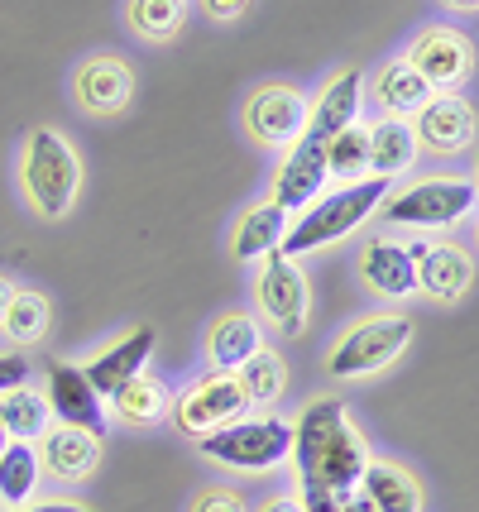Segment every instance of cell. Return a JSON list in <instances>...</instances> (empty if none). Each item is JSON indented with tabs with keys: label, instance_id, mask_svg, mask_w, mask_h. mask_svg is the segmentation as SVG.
Masks as SVG:
<instances>
[{
	"label": "cell",
	"instance_id": "obj_37",
	"mask_svg": "<svg viewBox=\"0 0 479 512\" xmlns=\"http://www.w3.org/2000/svg\"><path fill=\"white\" fill-rule=\"evenodd\" d=\"M264 512H302V503H297V498H274Z\"/></svg>",
	"mask_w": 479,
	"mask_h": 512
},
{
	"label": "cell",
	"instance_id": "obj_20",
	"mask_svg": "<svg viewBox=\"0 0 479 512\" xmlns=\"http://www.w3.org/2000/svg\"><path fill=\"white\" fill-rule=\"evenodd\" d=\"M39 460H44L58 479H87V474L96 469V460H101V446H96V436H87V431H72V426H63V431L44 436Z\"/></svg>",
	"mask_w": 479,
	"mask_h": 512
},
{
	"label": "cell",
	"instance_id": "obj_33",
	"mask_svg": "<svg viewBox=\"0 0 479 512\" xmlns=\"http://www.w3.org/2000/svg\"><path fill=\"white\" fill-rule=\"evenodd\" d=\"M192 512H245V503H240V493H230V489H211L197 498V508Z\"/></svg>",
	"mask_w": 479,
	"mask_h": 512
},
{
	"label": "cell",
	"instance_id": "obj_35",
	"mask_svg": "<svg viewBox=\"0 0 479 512\" xmlns=\"http://www.w3.org/2000/svg\"><path fill=\"white\" fill-rule=\"evenodd\" d=\"M202 5L211 10V15H240V10H245L250 0H202Z\"/></svg>",
	"mask_w": 479,
	"mask_h": 512
},
{
	"label": "cell",
	"instance_id": "obj_3",
	"mask_svg": "<svg viewBox=\"0 0 479 512\" xmlns=\"http://www.w3.org/2000/svg\"><path fill=\"white\" fill-rule=\"evenodd\" d=\"M197 450L235 469H274L293 455V426L278 417H250V422H226L216 431L197 436Z\"/></svg>",
	"mask_w": 479,
	"mask_h": 512
},
{
	"label": "cell",
	"instance_id": "obj_18",
	"mask_svg": "<svg viewBox=\"0 0 479 512\" xmlns=\"http://www.w3.org/2000/svg\"><path fill=\"white\" fill-rule=\"evenodd\" d=\"M130 91H135L130 72L120 63H111V58H96V63H87L77 72V96H82V106L96 115L120 111V106L130 101Z\"/></svg>",
	"mask_w": 479,
	"mask_h": 512
},
{
	"label": "cell",
	"instance_id": "obj_34",
	"mask_svg": "<svg viewBox=\"0 0 479 512\" xmlns=\"http://www.w3.org/2000/svg\"><path fill=\"white\" fill-rule=\"evenodd\" d=\"M24 379H29V359L0 355V393H10V388H24Z\"/></svg>",
	"mask_w": 479,
	"mask_h": 512
},
{
	"label": "cell",
	"instance_id": "obj_5",
	"mask_svg": "<svg viewBox=\"0 0 479 512\" xmlns=\"http://www.w3.org/2000/svg\"><path fill=\"white\" fill-rule=\"evenodd\" d=\"M408 340H412V321H403V316H369L336 345L326 369L336 379H360V374H374V369L393 364L408 350Z\"/></svg>",
	"mask_w": 479,
	"mask_h": 512
},
{
	"label": "cell",
	"instance_id": "obj_1",
	"mask_svg": "<svg viewBox=\"0 0 479 512\" xmlns=\"http://www.w3.org/2000/svg\"><path fill=\"white\" fill-rule=\"evenodd\" d=\"M293 460L302 469V484H326L336 493H355L365 479V446L345 422L341 398L312 402L293 426Z\"/></svg>",
	"mask_w": 479,
	"mask_h": 512
},
{
	"label": "cell",
	"instance_id": "obj_30",
	"mask_svg": "<svg viewBox=\"0 0 479 512\" xmlns=\"http://www.w3.org/2000/svg\"><path fill=\"white\" fill-rule=\"evenodd\" d=\"M5 335L15 340V345H29V340H39L48 331V302L39 292H15V302H10V312H5Z\"/></svg>",
	"mask_w": 479,
	"mask_h": 512
},
{
	"label": "cell",
	"instance_id": "obj_29",
	"mask_svg": "<svg viewBox=\"0 0 479 512\" xmlns=\"http://www.w3.org/2000/svg\"><path fill=\"white\" fill-rule=\"evenodd\" d=\"M235 383L245 388V398L250 402H274L283 393V359L274 350H259L254 359H245L240 369H235Z\"/></svg>",
	"mask_w": 479,
	"mask_h": 512
},
{
	"label": "cell",
	"instance_id": "obj_13",
	"mask_svg": "<svg viewBox=\"0 0 479 512\" xmlns=\"http://www.w3.org/2000/svg\"><path fill=\"white\" fill-rule=\"evenodd\" d=\"M250 130L264 144H297L307 130V101L288 87H264L250 101Z\"/></svg>",
	"mask_w": 479,
	"mask_h": 512
},
{
	"label": "cell",
	"instance_id": "obj_2",
	"mask_svg": "<svg viewBox=\"0 0 479 512\" xmlns=\"http://www.w3.org/2000/svg\"><path fill=\"white\" fill-rule=\"evenodd\" d=\"M384 197H388V178H360V182H350V187H341V192H326V197H317L302 211V221L288 225L278 254H283V259H297V254H307V249H321V245H331V240H341V235H350L355 225L365 221L374 206H384Z\"/></svg>",
	"mask_w": 479,
	"mask_h": 512
},
{
	"label": "cell",
	"instance_id": "obj_36",
	"mask_svg": "<svg viewBox=\"0 0 479 512\" xmlns=\"http://www.w3.org/2000/svg\"><path fill=\"white\" fill-rule=\"evenodd\" d=\"M10 302H15V288H10V278H0V321L10 312Z\"/></svg>",
	"mask_w": 479,
	"mask_h": 512
},
{
	"label": "cell",
	"instance_id": "obj_25",
	"mask_svg": "<svg viewBox=\"0 0 479 512\" xmlns=\"http://www.w3.org/2000/svg\"><path fill=\"white\" fill-rule=\"evenodd\" d=\"M264 350V340H259V326H254L250 316H226L216 331H211V359L221 364V369H240L245 359H254Z\"/></svg>",
	"mask_w": 479,
	"mask_h": 512
},
{
	"label": "cell",
	"instance_id": "obj_22",
	"mask_svg": "<svg viewBox=\"0 0 479 512\" xmlns=\"http://www.w3.org/2000/svg\"><path fill=\"white\" fill-rule=\"evenodd\" d=\"M106 402H111V412L120 417V422L149 426V422H159L163 412H168V388H163L154 374H135L125 388H115Z\"/></svg>",
	"mask_w": 479,
	"mask_h": 512
},
{
	"label": "cell",
	"instance_id": "obj_27",
	"mask_svg": "<svg viewBox=\"0 0 479 512\" xmlns=\"http://www.w3.org/2000/svg\"><path fill=\"white\" fill-rule=\"evenodd\" d=\"M379 101H384L393 115H408V111H422V106L432 101V87L417 77L412 63H393V67H384V77H379Z\"/></svg>",
	"mask_w": 479,
	"mask_h": 512
},
{
	"label": "cell",
	"instance_id": "obj_28",
	"mask_svg": "<svg viewBox=\"0 0 479 512\" xmlns=\"http://www.w3.org/2000/svg\"><path fill=\"white\" fill-rule=\"evenodd\" d=\"M326 173H336L345 182H360L369 173V130L345 125L331 144H326Z\"/></svg>",
	"mask_w": 479,
	"mask_h": 512
},
{
	"label": "cell",
	"instance_id": "obj_40",
	"mask_svg": "<svg viewBox=\"0 0 479 512\" xmlns=\"http://www.w3.org/2000/svg\"><path fill=\"white\" fill-rule=\"evenodd\" d=\"M5 446H10V436H5V426H0V455H5Z\"/></svg>",
	"mask_w": 479,
	"mask_h": 512
},
{
	"label": "cell",
	"instance_id": "obj_14",
	"mask_svg": "<svg viewBox=\"0 0 479 512\" xmlns=\"http://www.w3.org/2000/svg\"><path fill=\"white\" fill-rule=\"evenodd\" d=\"M154 340H159L154 326H139L135 335H125V340L111 345L101 359H92L87 379H92L96 393H101V398H111L115 388H125L135 374H144V364H149V355H154Z\"/></svg>",
	"mask_w": 479,
	"mask_h": 512
},
{
	"label": "cell",
	"instance_id": "obj_26",
	"mask_svg": "<svg viewBox=\"0 0 479 512\" xmlns=\"http://www.w3.org/2000/svg\"><path fill=\"white\" fill-rule=\"evenodd\" d=\"M44 422H48V402L34 398L29 388H10L0 393V426L10 441H29V436H44Z\"/></svg>",
	"mask_w": 479,
	"mask_h": 512
},
{
	"label": "cell",
	"instance_id": "obj_9",
	"mask_svg": "<svg viewBox=\"0 0 479 512\" xmlns=\"http://www.w3.org/2000/svg\"><path fill=\"white\" fill-rule=\"evenodd\" d=\"M408 63L417 67V77H422L432 91L436 87L451 91V87H460V82L470 77V67H475V48H470V39L456 34V29H427V34H417Z\"/></svg>",
	"mask_w": 479,
	"mask_h": 512
},
{
	"label": "cell",
	"instance_id": "obj_4",
	"mask_svg": "<svg viewBox=\"0 0 479 512\" xmlns=\"http://www.w3.org/2000/svg\"><path fill=\"white\" fill-rule=\"evenodd\" d=\"M77 182H82V168H77V154L68 149V139L53 130H34L29 144H24V187L34 206L44 216H63L77 197Z\"/></svg>",
	"mask_w": 479,
	"mask_h": 512
},
{
	"label": "cell",
	"instance_id": "obj_21",
	"mask_svg": "<svg viewBox=\"0 0 479 512\" xmlns=\"http://www.w3.org/2000/svg\"><path fill=\"white\" fill-rule=\"evenodd\" d=\"M283 235H288V211L283 206H254L250 216L240 221V230H235V259H269V254H278V245H283Z\"/></svg>",
	"mask_w": 479,
	"mask_h": 512
},
{
	"label": "cell",
	"instance_id": "obj_31",
	"mask_svg": "<svg viewBox=\"0 0 479 512\" xmlns=\"http://www.w3.org/2000/svg\"><path fill=\"white\" fill-rule=\"evenodd\" d=\"M130 20H135L149 39H168V34H178V24H183V0H135V5H130Z\"/></svg>",
	"mask_w": 479,
	"mask_h": 512
},
{
	"label": "cell",
	"instance_id": "obj_15",
	"mask_svg": "<svg viewBox=\"0 0 479 512\" xmlns=\"http://www.w3.org/2000/svg\"><path fill=\"white\" fill-rule=\"evenodd\" d=\"M355 115H360V72H341L331 87L321 91L317 106L307 111V130H302V139L331 144L345 125H355Z\"/></svg>",
	"mask_w": 479,
	"mask_h": 512
},
{
	"label": "cell",
	"instance_id": "obj_7",
	"mask_svg": "<svg viewBox=\"0 0 479 512\" xmlns=\"http://www.w3.org/2000/svg\"><path fill=\"white\" fill-rule=\"evenodd\" d=\"M44 402H48V412L63 426H72V431H87V436L106 431V398L96 393L87 369H77V364H53L48 369Z\"/></svg>",
	"mask_w": 479,
	"mask_h": 512
},
{
	"label": "cell",
	"instance_id": "obj_6",
	"mask_svg": "<svg viewBox=\"0 0 479 512\" xmlns=\"http://www.w3.org/2000/svg\"><path fill=\"white\" fill-rule=\"evenodd\" d=\"M475 187L456 178H441V182H417L398 197H384V221L393 225H456L460 216H470L475 206Z\"/></svg>",
	"mask_w": 479,
	"mask_h": 512
},
{
	"label": "cell",
	"instance_id": "obj_32",
	"mask_svg": "<svg viewBox=\"0 0 479 512\" xmlns=\"http://www.w3.org/2000/svg\"><path fill=\"white\" fill-rule=\"evenodd\" d=\"M345 498L350 493H336V489H326V484H302V512H345Z\"/></svg>",
	"mask_w": 479,
	"mask_h": 512
},
{
	"label": "cell",
	"instance_id": "obj_39",
	"mask_svg": "<svg viewBox=\"0 0 479 512\" xmlns=\"http://www.w3.org/2000/svg\"><path fill=\"white\" fill-rule=\"evenodd\" d=\"M446 5H460V10H470V5H479V0H446Z\"/></svg>",
	"mask_w": 479,
	"mask_h": 512
},
{
	"label": "cell",
	"instance_id": "obj_24",
	"mask_svg": "<svg viewBox=\"0 0 479 512\" xmlns=\"http://www.w3.org/2000/svg\"><path fill=\"white\" fill-rule=\"evenodd\" d=\"M34 489H39V450L29 441H10L0 455V498L10 508H20L34 498Z\"/></svg>",
	"mask_w": 479,
	"mask_h": 512
},
{
	"label": "cell",
	"instance_id": "obj_12",
	"mask_svg": "<svg viewBox=\"0 0 479 512\" xmlns=\"http://www.w3.org/2000/svg\"><path fill=\"white\" fill-rule=\"evenodd\" d=\"M326 187V144H312V139H297L283 173H278V187H274V206L293 211V206H312Z\"/></svg>",
	"mask_w": 479,
	"mask_h": 512
},
{
	"label": "cell",
	"instance_id": "obj_16",
	"mask_svg": "<svg viewBox=\"0 0 479 512\" xmlns=\"http://www.w3.org/2000/svg\"><path fill=\"white\" fill-rule=\"evenodd\" d=\"M408 254L417 259V288H427L436 302H456L465 283H470V264L465 254L451 245H408Z\"/></svg>",
	"mask_w": 479,
	"mask_h": 512
},
{
	"label": "cell",
	"instance_id": "obj_17",
	"mask_svg": "<svg viewBox=\"0 0 479 512\" xmlns=\"http://www.w3.org/2000/svg\"><path fill=\"white\" fill-rule=\"evenodd\" d=\"M365 283L384 297H408L417 292V259L408 254V245H393V240H369L365 245Z\"/></svg>",
	"mask_w": 479,
	"mask_h": 512
},
{
	"label": "cell",
	"instance_id": "obj_23",
	"mask_svg": "<svg viewBox=\"0 0 479 512\" xmlns=\"http://www.w3.org/2000/svg\"><path fill=\"white\" fill-rule=\"evenodd\" d=\"M360 493L369 498L374 512H417L422 508V493L403 469L393 465H365V479H360Z\"/></svg>",
	"mask_w": 479,
	"mask_h": 512
},
{
	"label": "cell",
	"instance_id": "obj_10",
	"mask_svg": "<svg viewBox=\"0 0 479 512\" xmlns=\"http://www.w3.org/2000/svg\"><path fill=\"white\" fill-rule=\"evenodd\" d=\"M259 307L274 316L288 335L302 331V321H307V278L297 273L293 259H283V254H269V259H264V273H259Z\"/></svg>",
	"mask_w": 479,
	"mask_h": 512
},
{
	"label": "cell",
	"instance_id": "obj_19",
	"mask_svg": "<svg viewBox=\"0 0 479 512\" xmlns=\"http://www.w3.org/2000/svg\"><path fill=\"white\" fill-rule=\"evenodd\" d=\"M417 154V134L408 120H379L369 130V178H398Z\"/></svg>",
	"mask_w": 479,
	"mask_h": 512
},
{
	"label": "cell",
	"instance_id": "obj_8",
	"mask_svg": "<svg viewBox=\"0 0 479 512\" xmlns=\"http://www.w3.org/2000/svg\"><path fill=\"white\" fill-rule=\"evenodd\" d=\"M245 407H250V398H245V388L235 383V374H206V379H197L183 398H178V426L192 431V436H206V431H216V426L240 422Z\"/></svg>",
	"mask_w": 479,
	"mask_h": 512
},
{
	"label": "cell",
	"instance_id": "obj_11",
	"mask_svg": "<svg viewBox=\"0 0 479 512\" xmlns=\"http://www.w3.org/2000/svg\"><path fill=\"white\" fill-rule=\"evenodd\" d=\"M417 144H427L436 154H456L475 139V111L460 101V96H432L422 111H417Z\"/></svg>",
	"mask_w": 479,
	"mask_h": 512
},
{
	"label": "cell",
	"instance_id": "obj_38",
	"mask_svg": "<svg viewBox=\"0 0 479 512\" xmlns=\"http://www.w3.org/2000/svg\"><path fill=\"white\" fill-rule=\"evenodd\" d=\"M29 512H87V508H77V503H39V508H29Z\"/></svg>",
	"mask_w": 479,
	"mask_h": 512
}]
</instances>
